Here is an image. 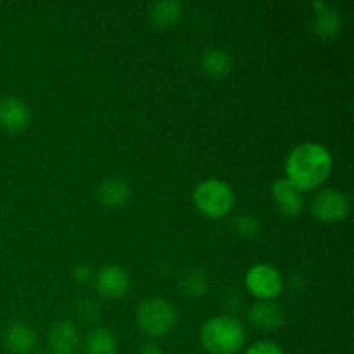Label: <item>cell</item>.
Instances as JSON below:
<instances>
[{"mask_svg": "<svg viewBox=\"0 0 354 354\" xmlns=\"http://www.w3.org/2000/svg\"><path fill=\"white\" fill-rule=\"evenodd\" d=\"M334 168V158L327 145L303 142L290 149L286 158V178L299 192L318 189L327 182Z\"/></svg>", "mask_w": 354, "mask_h": 354, "instance_id": "6da1fadb", "label": "cell"}, {"mask_svg": "<svg viewBox=\"0 0 354 354\" xmlns=\"http://www.w3.org/2000/svg\"><path fill=\"white\" fill-rule=\"evenodd\" d=\"M199 339L209 354H237L245 344V332L237 318L221 315L201 327Z\"/></svg>", "mask_w": 354, "mask_h": 354, "instance_id": "7a4b0ae2", "label": "cell"}, {"mask_svg": "<svg viewBox=\"0 0 354 354\" xmlns=\"http://www.w3.org/2000/svg\"><path fill=\"white\" fill-rule=\"evenodd\" d=\"M194 206L207 218H223L234 209L235 194L227 182L220 178H206L194 187Z\"/></svg>", "mask_w": 354, "mask_h": 354, "instance_id": "3957f363", "label": "cell"}, {"mask_svg": "<svg viewBox=\"0 0 354 354\" xmlns=\"http://www.w3.org/2000/svg\"><path fill=\"white\" fill-rule=\"evenodd\" d=\"M137 324L151 337H165L178 324V311L165 297H149L138 304Z\"/></svg>", "mask_w": 354, "mask_h": 354, "instance_id": "277c9868", "label": "cell"}, {"mask_svg": "<svg viewBox=\"0 0 354 354\" xmlns=\"http://www.w3.org/2000/svg\"><path fill=\"white\" fill-rule=\"evenodd\" d=\"M249 292L259 301H273L282 294L283 279L279 270L266 263L251 266L244 277Z\"/></svg>", "mask_w": 354, "mask_h": 354, "instance_id": "5b68a950", "label": "cell"}, {"mask_svg": "<svg viewBox=\"0 0 354 354\" xmlns=\"http://www.w3.org/2000/svg\"><path fill=\"white\" fill-rule=\"evenodd\" d=\"M349 211H351V201L348 194L339 189L320 190L311 203V213L324 223H339L348 218Z\"/></svg>", "mask_w": 354, "mask_h": 354, "instance_id": "8992f818", "label": "cell"}, {"mask_svg": "<svg viewBox=\"0 0 354 354\" xmlns=\"http://www.w3.org/2000/svg\"><path fill=\"white\" fill-rule=\"evenodd\" d=\"M97 290L107 299H116L124 296L130 289V277L127 270L118 265H106L99 270L95 277Z\"/></svg>", "mask_w": 354, "mask_h": 354, "instance_id": "52a82bcc", "label": "cell"}, {"mask_svg": "<svg viewBox=\"0 0 354 354\" xmlns=\"http://www.w3.org/2000/svg\"><path fill=\"white\" fill-rule=\"evenodd\" d=\"M272 197L283 218H296L304 207L303 192H299L287 178H279L273 182Z\"/></svg>", "mask_w": 354, "mask_h": 354, "instance_id": "ba28073f", "label": "cell"}, {"mask_svg": "<svg viewBox=\"0 0 354 354\" xmlns=\"http://www.w3.org/2000/svg\"><path fill=\"white\" fill-rule=\"evenodd\" d=\"M30 107L19 97H2L0 99V128L7 131H23L30 124Z\"/></svg>", "mask_w": 354, "mask_h": 354, "instance_id": "9c48e42d", "label": "cell"}, {"mask_svg": "<svg viewBox=\"0 0 354 354\" xmlns=\"http://www.w3.org/2000/svg\"><path fill=\"white\" fill-rule=\"evenodd\" d=\"M248 318L254 328H259L263 332H273L282 327L286 322V313L275 301H258L251 306Z\"/></svg>", "mask_w": 354, "mask_h": 354, "instance_id": "30bf717a", "label": "cell"}, {"mask_svg": "<svg viewBox=\"0 0 354 354\" xmlns=\"http://www.w3.org/2000/svg\"><path fill=\"white\" fill-rule=\"evenodd\" d=\"M130 185L123 178H118V176H111V178L102 180V183L97 189V199H99V203L104 207H109V209L123 207L130 201Z\"/></svg>", "mask_w": 354, "mask_h": 354, "instance_id": "8fae6325", "label": "cell"}, {"mask_svg": "<svg viewBox=\"0 0 354 354\" xmlns=\"http://www.w3.org/2000/svg\"><path fill=\"white\" fill-rule=\"evenodd\" d=\"M80 335L69 322H57L48 332V346L54 354H76Z\"/></svg>", "mask_w": 354, "mask_h": 354, "instance_id": "7c38bea8", "label": "cell"}, {"mask_svg": "<svg viewBox=\"0 0 354 354\" xmlns=\"http://www.w3.org/2000/svg\"><path fill=\"white\" fill-rule=\"evenodd\" d=\"M201 68L206 75H209L211 78L221 80L225 76H228L234 68V59L223 48H207L203 52V57H201Z\"/></svg>", "mask_w": 354, "mask_h": 354, "instance_id": "4fadbf2b", "label": "cell"}, {"mask_svg": "<svg viewBox=\"0 0 354 354\" xmlns=\"http://www.w3.org/2000/svg\"><path fill=\"white\" fill-rule=\"evenodd\" d=\"M37 344V334L30 325L16 322L6 330V346L14 354H31Z\"/></svg>", "mask_w": 354, "mask_h": 354, "instance_id": "5bb4252c", "label": "cell"}, {"mask_svg": "<svg viewBox=\"0 0 354 354\" xmlns=\"http://www.w3.org/2000/svg\"><path fill=\"white\" fill-rule=\"evenodd\" d=\"M315 31L325 40H330L341 30V16L325 2H315Z\"/></svg>", "mask_w": 354, "mask_h": 354, "instance_id": "9a60e30c", "label": "cell"}, {"mask_svg": "<svg viewBox=\"0 0 354 354\" xmlns=\"http://www.w3.org/2000/svg\"><path fill=\"white\" fill-rule=\"evenodd\" d=\"M183 14L182 3L176 0H158L149 7V19L156 28H171Z\"/></svg>", "mask_w": 354, "mask_h": 354, "instance_id": "2e32d148", "label": "cell"}, {"mask_svg": "<svg viewBox=\"0 0 354 354\" xmlns=\"http://www.w3.org/2000/svg\"><path fill=\"white\" fill-rule=\"evenodd\" d=\"M116 335L109 328H95L86 337L85 354H118Z\"/></svg>", "mask_w": 354, "mask_h": 354, "instance_id": "e0dca14e", "label": "cell"}, {"mask_svg": "<svg viewBox=\"0 0 354 354\" xmlns=\"http://www.w3.org/2000/svg\"><path fill=\"white\" fill-rule=\"evenodd\" d=\"M209 289V282H207L206 273L201 270H192L189 275L183 277L182 280V290L190 297H201L207 292Z\"/></svg>", "mask_w": 354, "mask_h": 354, "instance_id": "ac0fdd59", "label": "cell"}, {"mask_svg": "<svg viewBox=\"0 0 354 354\" xmlns=\"http://www.w3.org/2000/svg\"><path fill=\"white\" fill-rule=\"evenodd\" d=\"M235 230L242 237H252V235L258 234L259 230V220L258 218L251 216V214H245V216H239L235 220Z\"/></svg>", "mask_w": 354, "mask_h": 354, "instance_id": "d6986e66", "label": "cell"}, {"mask_svg": "<svg viewBox=\"0 0 354 354\" xmlns=\"http://www.w3.org/2000/svg\"><path fill=\"white\" fill-rule=\"evenodd\" d=\"M245 354H286L280 346H277L272 341H259L254 342L251 348L245 351Z\"/></svg>", "mask_w": 354, "mask_h": 354, "instance_id": "ffe728a7", "label": "cell"}, {"mask_svg": "<svg viewBox=\"0 0 354 354\" xmlns=\"http://www.w3.org/2000/svg\"><path fill=\"white\" fill-rule=\"evenodd\" d=\"M78 313L82 315L83 318H86V320H95L97 317L95 306H93V303H88V301L78 304Z\"/></svg>", "mask_w": 354, "mask_h": 354, "instance_id": "44dd1931", "label": "cell"}, {"mask_svg": "<svg viewBox=\"0 0 354 354\" xmlns=\"http://www.w3.org/2000/svg\"><path fill=\"white\" fill-rule=\"evenodd\" d=\"M73 277H75L76 282L85 283L88 282V279L92 277V270H90L86 265H80L78 268H75V272H73Z\"/></svg>", "mask_w": 354, "mask_h": 354, "instance_id": "7402d4cb", "label": "cell"}, {"mask_svg": "<svg viewBox=\"0 0 354 354\" xmlns=\"http://www.w3.org/2000/svg\"><path fill=\"white\" fill-rule=\"evenodd\" d=\"M138 354H165V353H162V349L159 348L158 344H154V342H145V344H142L140 349H138Z\"/></svg>", "mask_w": 354, "mask_h": 354, "instance_id": "603a6c76", "label": "cell"}, {"mask_svg": "<svg viewBox=\"0 0 354 354\" xmlns=\"http://www.w3.org/2000/svg\"><path fill=\"white\" fill-rule=\"evenodd\" d=\"M33 354H45V353H33Z\"/></svg>", "mask_w": 354, "mask_h": 354, "instance_id": "cb8c5ba5", "label": "cell"}]
</instances>
